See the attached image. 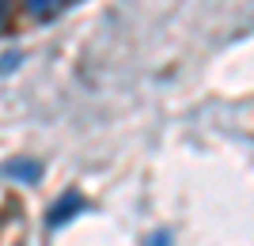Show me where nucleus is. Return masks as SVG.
Here are the masks:
<instances>
[{
	"instance_id": "1",
	"label": "nucleus",
	"mask_w": 254,
	"mask_h": 246,
	"mask_svg": "<svg viewBox=\"0 0 254 246\" xmlns=\"http://www.w3.org/2000/svg\"><path fill=\"white\" fill-rule=\"evenodd\" d=\"M76 212H84V197H80V193H64L61 201H57V204L50 208L46 224H50V227H64V224H68V220H72Z\"/></svg>"
},
{
	"instance_id": "2",
	"label": "nucleus",
	"mask_w": 254,
	"mask_h": 246,
	"mask_svg": "<svg viewBox=\"0 0 254 246\" xmlns=\"http://www.w3.org/2000/svg\"><path fill=\"white\" fill-rule=\"evenodd\" d=\"M0 174L19 178V182H38V178H42V163H34V159H8L4 167H0Z\"/></svg>"
},
{
	"instance_id": "3",
	"label": "nucleus",
	"mask_w": 254,
	"mask_h": 246,
	"mask_svg": "<svg viewBox=\"0 0 254 246\" xmlns=\"http://www.w3.org/2000/svg\"><path fill=\"white\" fill-rule=\"evenodd\" d=\"M27 4H31V11H34V15H50L57 0H27Z\"/></svg>"
},
{
	"instance_id": "4",
	"label": "nucleus",
	"mask_w": 254,
	"mask_h": 246,
	"mask_svg": "<svg viewBox=\"0 0 254 246\" xmlns=\"http://www.w3.org/2000/svg\"><path fill=\"white\" fill-rule=\"evenodd\" d=\"M144 246H171V235H167V231H156V235H152Z\"/></svg>"
},
{
	"instance_id": "5",
	"label": "nucleus",
	"mask_w": 254,
	"mask_h": 246,
	"mask_svg": "<svg viewBox=\"0 0 254 246\" xmlns=\"http://www.w3.org/2000/svg\"><path fill=\"white\" fill-rule=\"evenodd\" d=\"M19 64V53H8V57H0V72H11Z\"/></svg>"
},
{
	"instance_id": "6",
	"label": "nucleus",
	"mask_w": 254,
	"mask_h": 246,
	"mask_svg": "<svg viewBox=\"0 0 254 246\" xmlns=\"http://www.w3.org/2000/svg\"><path fill=\"white\" fill-rule=\"evenodd\" d=\"M0 15H4V0H0Z\"/></svg>"
}]
</instances>
